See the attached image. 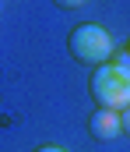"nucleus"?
<instances>
[{"instance_id": "nucleus-1", "label": "nucleus", "mask_w": 130, "mask_h": 152, "mask_svg": "<svg viewBox=\"0 0 130 152\" xmlns=\"http://www.w3.org/2000/svg\"><path fill=\"white\" fill-rule=\"evenodd\" d=\"M67 50H70V57H74L78 64H85V67L95 71V67H102V64L113 60L116 42H113V36H109L102 25H95V21H81V25L70 28V36H67Z\"/></svg>"}, {"instance_id": "nucleus-2", "label": "nucleus", "mask_w": 130, "mask_h": 152, "mask_svg": "<svg viewBox=\"0 0 130 152\" xmlns=\"http://www.w3.org/2000/svg\"><path fill=\"white\" fill-rule=\"evenodd\" d=\"M88 96H91L95 106L123 113L130 106V78L116 64H102V67H95L91 78H88Z\"/></svg>"}, {"instance_id": "nucleus-3", "label": "nucleus", "mask_w": 130, "mask_h": 152, "mask_svg": "<svg viewBox=\"0 0 130 152\" xmlns=\"http://www.w3.org/2000/svg\"><path fill=\"white\" fill-rule=\"evenodd\" d=\"M88 134L98 138V142H113V138L123 134V117L116 113V110H102V106H95L91 117H88Z\"/></svg>"}, {"instance_id": "nucleus-4", "label": "nucleus", "mask_w": 130, "mask_h": 152, "mask_svg": "<svg viewBox=\"0 0 130 152\" xmlns=\"http://www.w3.org/2000/svg\"><path fill=\"white\" fill-rule=\"evenodd\" d=\"M109 64H116V67H120V71H123V75L130 78V46H127V50H116Z\"/></svg>"}, {"instance_id": "nucleus-5", "label": "nucleus", "mask_w": 130, "mask_h": 152, "mask_svg": "<svg viewBox=\"0 0 130 152\" xmlns=\"http://www.w3.org/2000/svg\"><path fill=\"white\" fill-rule=\"evenodd\" d=\"M56 7H63V11H78V7H85L88 0H53Z\"/></svg>"}, {"instance_id": "nucleus-6", "label": "nucleus", "mask_w": 130, "mask_h": 152, "mask_svg": "<svg viewBox=\"0 0 130 152\" xmlns=\"http://www.w3.org/2000/svg\"><path fill=\"white\" fill-rule=\"evenodd\" d=\"M120 117H123V134H130V106H127V110H123Z\"/></svg>"}, {"instance_id": "nucleus-7", "label": "nucleus", "mask_w": 130, "mask_h": 152, "mask_svg": "<svg viewBox=\"0 0 130 152\" xmlns=\"http://www.w3.org/2000/svg\"><path fill=\"white\" fill-rule=\"evenodd\" d=\"M35 152H67V149H60V145H39Z\"/></svg>"}, {"instance_id": "nucleus-8", "label": "nucleus", "mask_w": 130, "mask_h": 152, "mask_svg": "<svg viewBox=\"0 0 130 152\" xmlns=\"http://www.w3.org/2000/svg\"><path fill=\"white\" fill-rule=\"evenodd\" d=\"M127 46H130V42H127Z\"/></svg>"}]
</instances>
